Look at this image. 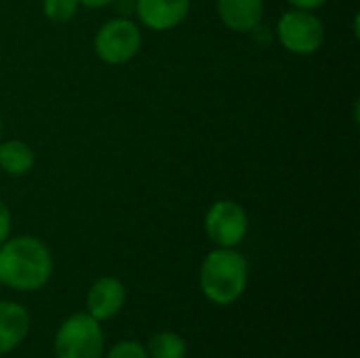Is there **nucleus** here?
<instances>
[{"instance_id": "nucleus-7", "label": "nucleus", "mask_w": 360, "mask_h": 358, "mask_svg": "<svg viewBox=\"0 0 360 358\" xmlns=\"http://www.w3.org/2000/svg\"><path fill=\"white\" fill-rule=\"evenodd\" d=\"M192 11V0H135V19L152 32L179 27Z\"/></svg>"}, {"instance_id": "nucleus-14", "label": "nucleus", "mask_w": 360, "mask_h": 358, "mask_svg": "<svg viewBox=\"0 0 360 358\" xmlns=\"http://www.w3.org/2000/svg\"><path fill=\"white\" fill-rule=\"evenodd\" d=\"M105 358H150V357H148V350H146L139 342L124 340V342H118L116 346H112Z\"/></svg>"}, {"instance_id": "nucleus-17", "label": "nucleus", "mask_w": 360, "mask_h": 358, "mask_svg": "<svg viewBox=\"0 0 360 358\" xmlns=\"http://www.w3.org/2000/svg\"><path fill=\"white\" fill-rule=\"evenodd\" d=\"M112 6L118 8L120 17H135V0H116Z\"/></svg>"}, {"instance_id": "nucleus-12", "label": "nucleus", "mask_w": 360, "mask_h": 358, "mask_svg": "<svg viewBox=\"0 0 360 358\" xmlns=\"http://www.w3.org/2000/svg\"><path fill=\"white\" fill-rule=\"evenodd\" d=\"M146 350L150 358H186L188 344L175 331H160L150 340Z\"/></svg>"}, {"instance_id": "nucleus-8", "label": "nucleus", "mask_w": 360, "mask_h": 358, "mask_svg": "<svg viewBox=\"0 0 360 358\" xmlns=\"http://www.w3.org/2000/svg\"><path fill=\"white\" fill-rule=\"evenodd\" d=\"M127 304V289L116 276L97 279L86 293V312L99 323L120 314Z\"/></svg>"}, {"instance_id": "nucleus-19", "label": "nucleus", "mask_w": 360, "mask_h": 358, "mask_svg": "<svg viewBox=\"0 0 360 358\" xmlns=\"http://www.w3.org/2000/svg\"><path fill=\"white\" fill-rule=\"evenodd\" d=\"M4 137V122H2V114H0V141Z\"/></svg>"}, {"instance_id": "nucleus-11", "label": "nucleus", "mask_w": 360, "mask_h": 358, "mask_svg": "<svg viewBox=\"0 0 360 358\" xmlns=\"http://www.w3.org/2000/svg\"><path fill=\"white\" fill-rule=\"evenodd\" d=\"M36 167V152L23 139L0 141V171L8 177H25Z\"/></svg>"}, {"instance_id": "nucleus-2", "label": "nucleus", "mask_w": 360, "mask_h": 358, "mask_svg": "<svg viewBox=\"0 0 360 358\" xmlns=\"http://www.w3.org/2000/svg\"><path fill=\"white\" fill-rule=\"evenodd\" d=\"M198 283H200L202 295L211 304L232 306L247 291L249 262L236 249L215 247L202 257Z\"/></svg>"}, {"instance_id": "nucleus-3", "label": "nucleus", "mask_w": 360, "mask_h": 358, "mask_svg": "<svg viewBox=\"0 0 360 358\" xmlns=\"http://www.w3.org/2000/svg\"><path fill=\"white\" fill-rule=\"evenodd\" d=\"M143 46L141 25L133 17H112L103 21L93 38V51L105 65H124L133 61Z\"/></svg>"}, {"instance_id": "nucleus-9", "label": "nucleus", "mask_w": 360, "mask_h": 358, "mask_svg": "<svg viewBox=\"0 0 360 358\" xmlns=\"http://www.w3.org/2000/svg\"><path fill=\"white\" fill-rule=\"evenodd\" d=\"M215 13L230 32L251 34L264 23L266 0H215Z\"/></svg>"}, {"instance_id": "nucleus-20", "label": "nucleus", "mask_w": 360, "mask_h": 358, "mask_svg": "<svg viewBox=\"0 0 360 358\" xmlns=\"http://www.w3.org/2000/svg\"><path fill=\"white\" fill-rule=\"evenodd\" d=\"M0 287H2V283H0Z\"/></svg>"}, {"instance_id": "nucleus-6", "label": "nucleus", "mask_w": 360, "mask_h": 358, "mask_svg": "<svg viewBox=\"0 0 360 358\" xmlns=\"http://www.w3.org/2000/svg\"><path fill=\"white\" fill-rule=\"evenodd\" d=\"M202 226L207 238L215 247L236 249L249 234V213L240 203L219 198L207 209Z\"/></svg>"}, {"instance_id": "nucleus-13", "label": "nucleus", "mask_w": 360, "mask_h": 358, "mask_svg": "<svg viewBox=\"0 0 360 358\" xmlns=\"http://www.w3.org/2000/svg\"><path fill=\"white\" fill-rule=\"evenodd\" d=\"M80 8L78 0H42V15L51 23H70Z\"/></svg>"}, {"instance_id": "nucleus-5", "label": "nucleus", "mask_w": 360, "mask_h": 358, "mask_svg": "<svg viewBox=\"0 0 360 358\" xmlns=\"http://www.w3.org/2000/svg\"><path fill=\"white\" fill-rule=\"evenodd\" d=\"M57 358H103L105 338L101 323L89 312H76L65 319L55 335Z\"/></svg>"}, {"instance_id": "nucleus-10", "label": "nucleus", "mask_w": 360, "mask_h": 358, "mask_svg": "<svg viewBox=\"0 0 360 358\" xmlns=\"http://www.w3.org/2000/svg\"><path fill=\"white\" fill-rule=\"evenodd\" d=\"M30 331V314L21 304L0 300V357L13 352Z\"/></svg>"}, {"instance_id": "nucleus-15", "label": "nucleus", "mask_w": 360, "mask_h": 358, "mask_svg": "<svg viewBox=\"0 0 360 358\" xmlns=\"http://www.w3.org/2000/svg\"><path fill=\"white\" fill-rule=\"evenodd\" d=\"M11 230H13V213L8 205L0 198V245L11 236Z\"/></svg>"}, {"instance_id": "nucleus-4", "label": "nucleus", "mask_w": 360, "mask_h": 358, "mask_svg": "<svg viewBox=\"0 0 360 358\" xmlns=\"http://www.w3.org/2000/svg\"><path fill=\"white\" fill-rule=\"evenodd\" d=\"M276 40L287 53L310 57L323 49L327 40V27L314 11L289 6L276 21Z\"/></svg>"}, {"instance_id": "nucleus-1", "label": "nucleus", "mask_w": 360, "mask_h": 358, "mask_svg": "<svg viewBox=\"0 0 360 358\" xmlns=\"http://www.w3.org/2000/svg\"><path fill=\"white\" fill-rule=\"evenodd\" d=\"M51 249L36 236H8L0 245V283L13 291L32 293L53 276Z\"/></svg>"}, {"instance_id": "nucleus-16", "label": "nucleus", "mask_w": 360, "mask_h": 358, "mask_svg": "<svg viewBox=\"0 0 360 358\" xmlns=\"http://www.w3.org/2000/svg\"><path fill=\"white\" fill-rule=\"evenodd\" d=\"M329 0H287V4L291 8H302V11H319L327 4Z\"/></svg>"}, {"instance_id": "nucleus-18", "label": "nucleus", "mask_w": 360, "mask_h": 358, "mask_svg": "<svg viewBox=\"0 0 360 358\" xmlns=\"http://www.w3.org/2000/svg\"><path fill=\"white\" fill-rule=\"evenodd\" d=\"M82 8H91V11H99V8H105V6H112L116 0H78Z\"/></svg>"}]
</instances>
